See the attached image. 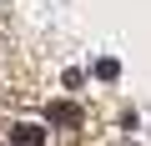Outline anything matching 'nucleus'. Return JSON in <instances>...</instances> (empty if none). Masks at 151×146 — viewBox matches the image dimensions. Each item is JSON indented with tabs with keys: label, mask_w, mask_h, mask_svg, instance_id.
<instances>
[{
	"label": "nucleus",
	"mask_w": 151,
	"mask_h": 146,
	"mask_svg": "<svg viewBox=\"0 0 151 146\" xmlns=\"http://www.w3.org/2000/svg\"><path fill=\"white\" fill-rule=\"evenodd\" d=\"M45 116H50V121H55V126H81V111H76V106H70V101H55V106H50V111H45Z\"/></svg>",
	"instance_id": "obj_2"
},
{
	"label": "nucleus",
	"mask_w": 151,
	"mask_h": 146,
	"mask_svg": "<svg viewBox=\"0 0 151 146\" xmlns=\"http://www.w3.org/2000/svg\"><path fill=\"white\" fill-rule=\"evenodd\" d=\"M116 70H121L116 60H101V65H96V76H101V81H116Z\"/></svg>",
	"instance_id": "obj_3"
},
{
	"label": "nucleus",
	"mask_w": 151,
	"mask_h": 146,
	"mask_svg": "<svg viewBox=\"0 0 151 146\" xmlns=\"http://www.w3.org/2000/svg\"><path fill=\"white\" fill-rule=\"evenodd\" d=\"M45 141V131L35 126V121H20V126H10V146H40Z\"/></svg>",
	"instance_id": "obj_1"
}]
</instances>
